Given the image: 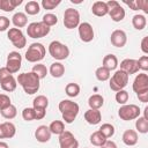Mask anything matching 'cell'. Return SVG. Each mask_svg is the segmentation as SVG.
<instances>
[{
    "label": "cell",
    "instance_id": "f907efd6",
    "mask_svg": "<svg viewBox=\"0 0 148 148\" xmlns=\"http://www.w3.org/2000/svg\"><path fill=\"white\" fill-rule=\"evenodd\" d=\"M136 96H138V98H139L140 102H142V103H147V102H148V91L138 94Z\"/></svg>",
    "mask_w": 148,
    "mask_h": 148
},
{
    "label": "cell",
    "instance_id": "4dcf8cb0",
    "mask_svg": "<svg viewBox=\"0 0 148 148\" xmlns=\"http://www.w3.org/2000/svg\"><path fill=\"white\" fill-rule=\"evenodd\" d=\"M106 140H108V139H106L99 131H96V132H94V133L90 135V142H91L94 146H96V147L103 146Z\"/></svg>",
    "mask_w": 148,
    "mask_h": 148
},
{
    "label": "cell",
    "instance_id": "6da1fadb",
    "mask_svg": "<svg viewBox=\"0 0 148 148\" xmlns=\"http://www.w3.org/2000/svg\"><path fill=\"white\" fill-rule=\"evenodd\" d=\"M16 81L28 95H34L35 92H37L39 89V86H40V83H39L40 79L34 72L18 74Z\"/></svg>",
    "mask_w": 148,
    "mask_h": 148
},
{
    "label": "cell",
    "instance_id": "ab89813d",
    "mask_svg": "<svg viewBox=\"0 0 148 148\" xmlns=\"http://www.w3.org/2000/svg\"><path fill=\"white\" fill-rule=\"evenodd\" d=\"M128 92L126 91V90H119V91H117L116 92V96H114V98H116V102L117 103H119V104H121V105H125L126 103H127V101H128Z\"/></svg>",
    "mask_w": 148,
    "mask_h": 148
},
{
    "label": "cell",
    "instance_id": "11a10c76",
    "mask_svg": "<svg viewBox=\"0 0 148 148\" xmlns=\"http://www.w3.org/2000/svg\"><path fill=\"white\" fill-rule=\"evenodd\" d=\"M0 148H9V147H8V145H7L6 142L0 141Z\"/></svg>",
    "mask_w": 148,
    "mask_h": 148
},
{
    "label": "cell",
    "instance_id": "ac0fdd59",
    "mask_svg": "<svg viewBox=\"0 0 148 148\" xmlns=\"http://www.w3.org/2000/svg\"><path fill=\"white\" fill-rule=\"evenodd\" d=\"M91 12H92V14L95 16L102 17V16L108 15L109 9H108V6H106V3L104 1H96L91 6Z\"/></svg>",
    "mask_w": 148,
    "mask_h": 148
},
{
    "label": "cell",
    "instance_id": "30bf717a",
    "mask_svg": "<svg viewBox=\"0 0 148 148\" xmlns=\"http://www.w3.org/2000/svg\"><path fill=\"white\" fill-rule=\"evenodd\" d=\"M22 65V57L18 52L13 51L9 52V54L7 56V62H6V68L10 72V74H15L20 71Z\"/></svg>",
    "mask_w": 148,
    "mask_h": 148
},
{
    "label": "cell",
    "instance_id": "bcb514c9",
    "mask_svg": "<svg viewBox=\"0 0 148 148\" xmlns=\"http://www.w3.org/2000/svg\"><path fill=\"white\" fill-rule=\"evenodd\" d=\"M35 116H36V119H37V120L43 119V118L46 116V109L36 108V109H35Z\"/></svg>",
    "mask_w": 148,
    "mask_h": 148
},
{
    "label": "cell",
    "instance_id": "83f0119b",
    "mask_svg": "<svg viewBox=\"0 0 148 148\" xmlns=\"http://www.w3.org/2000/svg\"><path fill=\"white\" fill-rule=\"evenodd\" d=\"M1 127H2V131H3V136L5 139H10L15 135L16 133V127L13 123L10 121H5L1 124Z\"/></svg>",
    "mask_w": 148,
    "mask_h": 148
},
{
    "label": "cell",
    "instance_id": "484cf974",
    "mask_svg": "<svg viewBox=\"0 0 148 148\" xmlns=\"http://www.w3.org/2000/svg\"><path fill=\"white\" fill-rule=\"evenodd\" d=\"M132 25L134 27V29L136 30H142L146 28L147 25V18L145 15L142 14H135L132 17Z\"/></svg>",
    "mask_w": 148,
    "mask_h": 148
},
{
    "label": "cell",
    "instance_id": "f1b7e54d",
    "mask_svg": "<svg viewBox=\"0 0 148 148\" xmlns=\"http://www.w3.org/2000/svg\"><path fill=\"white\" fill-rule=\"evenodd\" d=\"M24 10L28 15H36L40 12V5L35 1V0H31V1H28L25 3V7H24Z\"/></svg>",
    "mask_w": 148,
    "mask_h": 148
},
{
    "label": "cell",
    "instance_id": "3957f363",
    "mask_svg": "<svg viewBox=\"0 0 148 148\" xmlns=\"http://www.w3.org/2000/svg\"><path fill=\"white\" fill-rule=\"evenodd\" d=\"M46 49L42 43H32L25 52V59L29 62H38L44 59Z\"/></svg>",
    "mask_w": 148,
    "mask_h": 148
},
{
    "label": "cell",
    "instance_id": "ffe728a7",
    "mask_svg": "<svg viewBox=\"0 0 148 148\" xmlns=\"http://www.w3.org/2000/svg\"><path fill=\"white\" fill-rule=\"evenodd\" d=\"M0 86H1V89L2 90L7 91V92H12V91H14L16 89L17 81H16V79L13 75H10V76L6 77L5 80L0 81Z\"/></svg>",
    "mask_w": 148,
    "mask_h": 148
},
{
    "label": "cell",
    "instance_id": "836d02e7",
    "mask_svg": "<svg viewBox=\"0 0 148 148\" xmlns=\"http://www.w3.org/2000/svg\"><path fill=\"white\" fill-rule=\"evenodd\" d=\"M65 91H66V95L68 97H76L79 94H80V86L77 83H74V82H71L66 86L65 88Z\"/></svg>",
    "mask_w": 148,
    "mask_h": 148
},
{
    "label": "cell",
    "instance_id": "1f68e13d",
    "mask_svg": "<svg viewBox=\"0 0 148 148\" xmlns=\"http://www.w3.org/2000/svg\"><path fill=\"white\" fill-rule=\"evenodd\" d=\"M0 113H1V116H2L3 118H6V119H13V118L16 117L17 110H16V106H15V105L9 104L7 108L0 110Z\"/></svg>",
    "mask_w": 148,
    "mask_h": 148
},
{
    "label": "cell",
    "instance_id": "9c48e42d",
    "mask_svg": "<svg viewBox=\"0 0 148 148\" xmlns=\"http://www.w3.org/2000/svg\"><path fill=\"white\" fill-rule=\"evenodd\" d=\"M8 39L12 42V44L17 49H23L27 44V38L24 37V34L21 29L17 28H10L7 32Z\"/></svg>",
    "mask_w": 148,
    "mask_h": 148
},
{
    "label": "cell",
    "instance_id": "816d5d0a",
    "mask_svg": "<svg viewBox=\"0 0 148 148\" xmlns=\"http://www.w3.org/2000/svg\"><path fill=\"white\" fill-rule=\"evenodd\" d=\"M101 148H117V145H116V142H113L111 140H106L104 142V145L101 146Z\"/></svg>",
    "mask_w": 148,
    "mask_h": 148
},
{
    "label": "cell",
    "instance_id": "7bdbcfd3",
    "mask_svg": "<svg viewBox=\"0 0 148 148\" xmlns=\"http://www.w3.org/2000/svg\"><path fill=\"white\" fill-rule=\"evenodd\" d=\"M138 66L139 69H142L143 72L148 71V56H142L138 60Z\"/></svg>",
    "mask_w": 148,
    "mask_h": 148
},
{
    "label": "cell",
    "instance_id": "f5cc1de1",
    "mask_svg": "<svg viewBox=\"0 0 148 148\" xmlns=\"http://www.w3.org/2000/svg\"><path fill=\"white\" fill-rule=\"evenodd\" d=\"M105 3H106V6H108V9H109V10L120 5V3H119L118 1H116V0H109V1H106Z\"/></svg>",
    "mask_w": 148,
    "mask_h": 148
},
{
    "label": "cell",
    "instance_id": "44dd1931",
    "mask_svg": "<svg viewBox=\"0 0 148 148\" xmlns=\"http://www.w3.org/2000/svg\"><path fill=\"white\" fill-rule=\"evenodd\" d=\"M102 66L106 69H109L110 72L111 71H114L118 66V59L114 54H106L104 58H103V61H102Z\"/></svg>",
    "mask_w": 148,
    "mask_h": 148
},
{
    "label": "cell",
    "instance_id": "b9f144b4",
    "mask_svg": "<svg viewBox=\"0 0 148 148\" xmlns=\"http://www.w3.org/2000/svg\"><path fill=\"white\" fill-rule=\"evenodd\" d=\"M60 3H61L60 0H42V7L44 9H47V10L54 9Z\"/></svg>",
    "mask_w": 148,
    "mask_h": 148
},
{
    "label": "cell",
    "instance_id": "603a6c76",
    "mask_svg": "<svg viewBox=\"0 0 148 148\" xmlns=\"http://www.w3.org/2000/svg\"><path fill=\"white\" fill-rule=\"evenodd\" d=\"M22 2L23 0H0V9L9 13V12H13Z\"/></svg>",
    "mask_w": 148,
    "mask_h": 148
},
{
    "label": "cell",
    "instance_id": "4fadbf2b",
    "mask_svg": "<svg viewBox=\"0 0 148 148\" xmlns=\"http://www.w3.org/2000/svg\"><path fill=\"white\" fill-rule=\"evenodd\" d=\"M79 36L80 39L84 43H89L94 39V29L90 23L88 22H82L79 24Z\"/></svg>",
    "mask_w": 148,
    "mask_h": 148
},
{
    "label": "cell",
    "instance_id": "d6a6232c",
    "mask_svg": "<svg viewBox=\"0 0 148 148\" xmlns=\"http://www.w3.org/2000/svg\"><path fill=\"white\" fill-rule=\"evenodd\" d=\"M135 127L139 133L146 134L148 132V119H146L145 117H138L135 121Z\"/></svg>",
    "mask_w": 148,
    "mask_h": 148
},
{
    "label": "cell",
    "instance_id": "7c38bea8",
    "mask_svg": "<svg viewBox=\"0 0 148 148\" xmlns=\"http://www.w3.org/2000/svg\"><path fill=\"white\" fill-rule=\"evenodd\" d=\"M133 90L136 95L148 91V75L145 72L139 73L135 76V79L133 81Z\"/></svg>",
    "mask_w": 148,
    "mask_h": 148
},
{
    "label": "cell",
    "instance_id": "8992f818",
    "mask_svg": "<svg viewBox=\"0 0 148 148\" xmlns=\"http://www.w3.org/2000/svg\"><path fill=\"white\" fill-rule=\"evenodd\" d=\"M50 32V27L45 25L43 22H32L28 24L27 35L30 38H42Z\"/></svg>",
    "mask_w": 148,
    "mask_h": 148
},
{
    "label": "cell",
    "instance_id": "681fc988",
    "mask_svg": "<svg viewBox=\"0 0 148 148\" xmlns=\"http://www.w3.org/2000/svg\"><path fill=\"white\" fill-rule=\"evenodd\" d=\"M10 75H13V74H10V72H9L6 67H1V68H0V81L5 80L6 77H8V76H10Z\"/></svg>",
    "mask_w": 148,
    "mask_h": 148
},
{
    "label": "cell",
    "instance_id": "7402d4cb",
    "mask_svg": "<svg viewBox=\"0 0 148 148\" xmlns=\"http://www.w3.org/2000/svg\"><path fill=\"white\" fill-rule=\"evenodd\" d=\"M104 104V98L102 95L99 94H95V95H91L89 98H88V105L90 109L92 110H99Z\"/></svg>",
    "mask_w": 148,
    "mask_h": 148
},
{
    "label": "cell",
    "instance_id": "277c9868",
    "mask_svg": "<svg viewBox=\"0 0 148 148\" xmlns=\"http://www.w3.org/2000/svg\"><path fill=\"white\" fill-rule=\"evenodd\" d=\"M49 53L52 58L57 60H64L69 56V49L67 45L60 43L59 40H53L49 45Z\"/></svg>",
    "mask_w": 148,
    "mask_h": 148
},
{
    "label": "cell",
    "instance_id": "7a4b0ae2",
    "mask_svg": "<svg viewBox=\"0 0 148 148\" xmlns=\"http://www.w3.org/2000/svg\"><path fill=\"white\" fill-rule=\"evenodd\" d=\"M58 108H59V111L61 112L62 119L65 120L66 124H72L75 120V118L77 117L79 110H80L79 104L71 99H62L59 103Z\"/></svg>",
    "mask_w": 148,
    "mask_h": 148
},
{
    "label": "cell",
    "instance_id": "8fae6325",
    "mask_svg": "<svg viewBox=\"0 0 148 148\" xmlns=\"http://www.w3.org/2000/svg\"><path fill=\"white\" fill-rule=\"evenodd\" d=\"M59 146L60 148H79V141L72 132L65 131L59 135Z\"/></svg>",
    "mask_w": 148,
    "mask_h": 148
},
{
    "label": "cell",
    "instance_id": "d4e9b609",
    "mask_svg": "<svg viewBox=\"0 0 148 148\" xmlns=\"http://www.w3.org/2000/svg\"><path fill=\"white\" fill-rule=\"evenodd\" d=\"M12 22H13V24H14L17 29L24 28V27L27 25V23H28V17H27V15H25L24 13L17 12V13H15V14L13 15Z\"/></svg>",
    "mask_w": 148,
    "mask_h": 148
},
{
    "label": "cell",
    "instance_id": "5b68a950",
    "mask_svg": "<svg viewBox=\"0 0 148 148\" xmlns=\"http://www.w3.org/2000/svg\"><path fill=\"white\" fill-rule=\"evenodd\" d=\"M128 77H130V75H127L121 69L116 71L114 74L111 76L110 83H109L111 90H113L116 92L119 91V90H123L127 86V83H128Z\"/></svg>",
    "mask_w": 148,
    "mask_h": 148
},
{
    "label": "cell",
    "instance_id": "db71d44e",
    "mask_svg": "<svg viewBox=\"0 0 148 148\" xmlns=\"http://www.w3.org/2000/svg\"><path fill=\"white\" fill-rule=\"evenodd\" d=\"M125 3L132 9V10H139V7H138V2H136V0H134V1H125Z\"/></svg>",
    "mask_w": 148,
    "mask_h": 148
},
{
    "label": "cell",
    "instance_id": "f6af8a7d",
    "mask_svg": "<svg viewBox=\"0 0 148 148\" xmlns=\"http://www.w3.org/2000/svg\"><path fill=\"white\" fill-rule=\"evenodd\" d=\"M9 24H10V21L8 17L6 16H0V31H5L9 28Z\"/></svg>",
    "mask_w": 148,
    "mask_h": 148
},
{
    "label": "cell",
    "instance_id": "9a60e30c",
    "mask_svg": "<svg viewBox=\"0 0 148 148\" xmlns=\"http://www.w3.org/2000/svg\"><path fill=\"white\" fill-rule=\"evenodd\" d=\"M120 69L123 72H125L127 75H131V74H135L139 72V66H138V60L135 59H124L121 62H120Z\"/></svg>",
    "mask_w": 148,
    "mask_h": 148
},
{
    "label": "cell",
    "instance_id": "7dc6e473",
    "mask_svg": "<svg viewBox=\"0 0 148 148\" xmlns=\"http://www.w3.org/2000/svg\"><path fill=\"white\" fill-rule=\"evenodd\" d=\"M139 9H142L146 14H148V1L147 0H136Z\"/></svg>",
    "mask_w": 148,
    "mask_h": 148
},
{
    "label": "cell",
    "instance_id": "5bb4252c",
    "mask_svg": "<svg viewBox=\"0 0 148 148\" xmlns=\"http://www.w3.org/2000/svg\"><path fill=\"white\" fill-rule=\"evenodd\" d=\"M110 42L116 47H123L127 43V35L124 30L117 29V30L112 31V34L110 36Z\"/></svg>",
    "mask_w": 148,
    "mask_h": 148
},
{
    "label": "cell",
    "instance_id": "f546056e",
    "mask_svg": "<svg viewBox=\"0 0 148 148\" xmlns=\"http://www.w3.org/2000/svg\"><path fill=\"white\" fill-rule=\"evenodd\" d=\"M49 130L52 134H57V135H60L62 132H65V124L64 121L61 120H53L50 126H49Z\"/></svg>",
    "mask_w": 148,
    "mask_h": 148
},
{
    "label": "cell",
    "instance_id": "8d00e7d4",
    "mask_svg": "<svg viewBox=\"0 0 148 148\" xmlns=\"http://www.w3.org/2000/svg\"><path fill=\"white\" fill-rule=\"evenodd\" d=\"M98 131H99L106 139L111 138V136L114 134V127H113V125H111V124H109V123L103 124V125L99 127Z\"/></svg>",
    "mask_w": 148,
    "mask_h": 148
},
{
    "label": "cell",
    "instance_id": "52a82bcc",
    "mask_svg": "<svg viewBox=\"0 0 148 148\" xmlns=\"http://www.w3.org/2000/svg\"><path fill=\"white\" fill-rule=\"evenodd\" d=\"M140 108L135 104H125L121 105L120 109L118 110V116L120 117V119L123 120H133L136 119L138 117H140Z\"/></svg>",
    "mask_w": 148,
    "mask_h": 148
},
{
    "label": "cell",
    "instance_id": "ee69618b",
    "mask_svg": "<svg viewBox=\"0 0 148 148\" xmlns=\"http://www.w3.org/2000/svg\"><path fill=\"white\" fill-rule=\"evenodd\" d=\"M9 104H12L9 96L6 95V94H0V110L7 108Z\"/></svg>",
    "mask_w": 148,
    "mask_h": 148
},
{
    "label": "cell",
    "instance_id": "e575fe53",
    "mask_svg": "<svg viewBox=\"0 0 148 148\" xmlns=\"http://www.w3.org/2000/svg\"><path fill=\"white\" fill-rule=\"evenodd\" d=\"M95 75H96V79H97L98 81H102V82H103V81H106V80H109V79L111 77L110 71L106 69V68H104L103 66H101V67H98V68L96 69Z\"/></svg>",
    "mask_w": 148,
    "mask_h": 148
},
{
    "label": "cell",
    "instance_id": "4316f807",
    "mask_svg": "<svg viewBox=\"0 0 148 148\" xmlns=\"http://www.w3.org/2000/svg\"><path fill=\"white\" fill-rule=\"evenodd\" d=\"M49 72H50V74H51L53 77H61V76L65 74V66H64L61 62L56 61V62L51 64Z\"/></svg>",
    "mask_w": 148,
    "mask_h": 148
},
{
    "label": "cell",
    "instance_id": "cb8c5ba5",
    "mask_svg": "<svg viewBox=\"0 0 148 148\" xmlns=\"http://www.w3.org/2000/svg\"><path fill=\"white\" fill-rule=\"evenodd\" d=\"M108 14L110 15L111 20L114 21V22H120V21H123L124 17H125V15H126L125 9H124L120 5L117 6V7H114V8H112V9H110Z\"/></svg>",
    "mask_w": 148,
    "mask_h": 148
},
{
    "label": "cell",
    "instance_id": "d6986e66",
    "mask_svg": "<svg viewBox=\"0 0 148 148\" xmlns=\"http://www.w3.org/2000/svg\"><path fill=\"white\" fill-rule=\"evenodd\" d=\"M138 133L134 130H126L123 133V142L126 146H134L138 143Z\"/></svg>",
    "mask_w": 148,
    "mask_h": 148
},
{
    "label": "cell",
    "instance_id": "ba28073f",
    "mask_svg": "<svg viewBox=\"0 0 148 148\" xmlns=\"http://www.w3.org/2000/svg\"><path fill=\"white\" fill-rule=\"evenodd\" d=\"M80 24V13L77 9L67 8L64 13V25L67 29L77 28Z\"/></svg>",
    "mask_w": 148,
    "mask_h": 148
},
{
    "label": "cell",
    "instance_id": "e0dca14e",
    "mask_svg": "<svg viewBox=\"0 0 148 148\" xmlns=\"http://www.w3.org/2000/svg\"><path fill=\"white\" fill-rule=\"evenodd\" d=\"M84 120L89 125H97L102 120V113L99 110H92L89 109L84 112Z\"/></svg>",
    "mask_w": 148,
    "mask_h": 148
},
{
    "label": "cell",
    "instance_id": "c3c4849f",
    "mask_svg": "<svg viewBox=\"0 0 148 148\" xmlns=\"http://www.w3.org/2000/svg\"><path fill=\"white\" fill-rule=\"evenodd\" d=\"M141 51L145 54H148V36L143 37L141 40Z\"/></svg>",
    "mask_w": 148,
    "mask_h": 148
},
{
    "label": "cell",
    "instance_id": "60d3db41",
    "mask_svg": "<svg viewBox=\"0 0 148 148\" xmlns=\"http://www.w3.org/2000/svg\"><path fill=\"white\" fill-rule=\"evenodd\" d=\"M22 118L25 121H32V120H35L36 119L35 109L34 108H25V109H23V111H22Z\"/></svg>",
    "mask_w": 148,
    "mask_h": 148
},
{
    "label": "cell",
    "instance_id": "d590c367",
    "mask_svg": "<svg viewBox=\"0 0 148 148\" xmlns=\"http://www.w3.org/2000/svg\"><path fill=\"white\" fill-rule=\"evenodd\" d=\"M32 105H34V109H36V108H43V109H46L47 105H49V99H47V97L44 96V95H38L37 97L34 98Z\"/></svg>",
    "mask_w": 148,
    "mask_h": 148
},
{
    "label": "cell",
    "instance_id": "2e32d148",
    "mask_svg": "<svg viewBox=\"0 0 148 148\" xmlns=\"http://www.w3.org/2000/svg\"><path fill=\"white\" fill-rule=\"evenodd\" d=\"M51 134H52V133L50 132L49 127L45 126V125L38 126V127L36 128V131H35V138L37 139L38 142H42V143H45V142L50 141Z\"/></svg>",
    "mask_w": 148,
    "mask_h": 148
},
{
    "label": "cell",
    "instance_id": "f35d334b",
    "mask_svg": "<svg viewBox=\"0 0 148 148\" xmlns=\"http://www.w3.org/2000/svg\"><path fill=\"white\" fill-rule=\"evenodd\" d=\"M42 22L47 27H52V25H56L58 23V17H57V15H54L52 13H47L43 16Z\"/></svg>",
    "mask_w": 148,
    "mask_h": 148
},
{
    "label": "cell",
    "instance_id": "74e56055",
    "mask_svg": "<svg viewBox=\"0 0 148 148\" xmlns=\"http://www.w3.org/2000/svg\"><path fill=\"white\" fill-rule=\"evenodd\" d=\"M31 72H34V73L42 80V79H44V77L46 76V74H47V68H46V66L43 65V64H37V65H34Z\"/></svg>",
    "mask_w": 148,
    "mask_h": 148
}]
</instances>
